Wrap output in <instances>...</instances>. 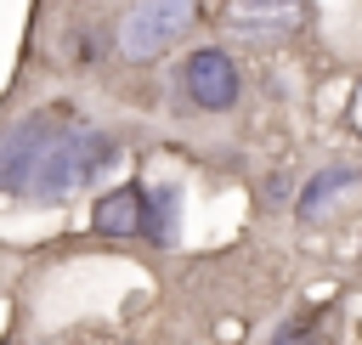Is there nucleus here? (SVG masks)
<instances>
[{
    "label": "nucleus",
    "mask_w": 362,
    "mask_h": 345,
    "mask_svg": "<svg viewBox=\"0 0 362 345\" xmlns=\"http://www.w3.org/2000/svg\"><path fill=\"white\" fill-rule=\"evenodd\" d=\"M119 164V141L62 107H34L0 130V192L23 204H68Z\"/></svg>",
    "instance_id": "nucleus-1"
},
{
    "label": "nucleus",
    "mask_w": 362,
    "mask_h": 345,
    "mask_svg": "<svg viewBox=\"0 0 362 345\" xmlns=\"http://www.w3.org/2000/svg\"><path fill=\"white\" fill-rule=\"evenodd\" d=\"M272 345H334V317L328 311H288L277 328H272Z\"/></svg>",
    "instance_id": "nucleus-7"
},
{
    "label": "nucleus",
    "mask_w": 362,
    "mask_h": 345,
    "mask_svg": "<svg viewBox=\"0 0 362 345\" xmlns=\"http://www.w3.org/2000/svg\"><path fill=\"white\" fill-rule=\"evenodd\" d=\"M226 17L232 28H249V34H283L300 23V0H226Z\"/></svg>",
    "instance_id": "nucleus-6"
},
{
    "label": "nucleus",
    "mask_w": 362,
    "mask_h": 345,
    "mask_svg": "<svg viewBox=\"0 0 362 345\" xmlns=\"http://www.w3.org/2000/svg\"><path fill=\"white\" fill-rule=\"evenodd\" d=\"M198 23V0H130L113 28V51L124 62H158L170 57Z\"/></svg>",
    "instance_id": "nucleus-2"
},
{
    "label": "nucleus",
    "mask_w": 362,
    "mask_h": 345,
    "mask_svg": "<svg viewBox=\"0 0 362 345\" xmlns=\"http://www.w3.org/2000/svg\"><path fill=\"white\" fill-rule=\"evenodd\" d=\"M90 232L96 238H147L153 232V192L141 181H119L90 204Z\"/></svg>",
    "instance_id": "nucleus-4"
},
{
    "label": "nucleus",
    "mask_w": 362,
    "mask_h": 345,
    "mask_svg": "<svg viewBox=\"0 0 362 345\" xmlns=\"http://www.w3.org/2000/svg\"><path fill=\"white\" fill-rule=\"evenodd\" d=\"M153 192V232H147V243H175L181 238V187L175 181H158V187H147Z\"/></svg>",
    "instance_id": "nucleus-8"
},
{
    "label": "nucleus",
    "mask_w": 362,
    "mask_h": 345,
    "mask_svg": "<svg viewBox=\"0 0 362 345\" xmlns=\"http://www.w3.org/2000/svg\"><path fill=\"white\" fill-rule=\"evenodd\" d=\"M181 96L198 107V113H232L243 102V68L232 62L226 45H198L181 57Z\"/></svg>",
    "instance_id": "nucleus-3"
},
{
    "label": "nucleus",
    "mask_w": 362,
    "mask_h": 345,
    "mask_svg": "<svg viewBox=\"0 0 362 345\" xmlns=\"http://www.w3.org/2000/svg\"><path fill=\"white\" fill-rule=\"evenodd\" d=\"M362 187V170L356 164H334V170H322V175H311L305 187H300V198H294V215L311 226V221H322L345 192H356Z\"/></svg>",
    "instance_id": "nucleus-5"
}]
</instances>
